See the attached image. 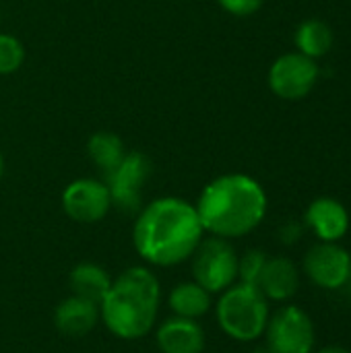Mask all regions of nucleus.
Here are the masks:
<instances>
[{"instance_id": "obj_25", "label": "nucleus", "mask_w": 351, "mask_h": 353, "mask_svg": "<svg viewBox=\"0 0 351 353\" xmlns=\"http://www.w3.org/2000/svg\"><path fill=\"white\" fill-rule=\"evenodd\" d=\"M252 353H269V350H267V347L263 345V347H257V350H254Z\"/></svg>"}, {"instance_id": "obj_9", "label": "nucleus", "mask_w": 351, "mask_h": 353, "mask_svg": "<svg viewBox=\"0 0 351 353\" xmlns=\"http://www.w3.org/2000/svg\"><path fill=\"white\" fill-rule=\"evenodd\" d=\"M112 207L110 188L97 178H79L62 192V209L77 223H97Z\"/></svg>"}, {"instance_id": "obj_10", "label": "nucleus", "mask_w": 351, "mask_h": 353, "mask_svg": "<svg viewBox=\"0 0 351 353\" xmlns=\"http://www.w3.org/2000/svg\"><path fill=\"white\" fill-rule=\"evenodd\" d=\"M304 273L323 290H341L351 277V254L337 242H319L304 256Z\"/></svg>"}, {"instance_id": "obj_3", "label": "nucleus", "mask_w": 351, "mask_h": 353, "mask_svg": "<svg viewBox=\"0 0 351 353\" xmlns=\"http://www.w3.org/2000/svg\"><path fill=\"white\" fill-rule=\"evenodd\" d=\"M161 306V285L149 267H128L114 277L99 304L106 329L124 341L147 337L157 323Z\"/></svg>"}, {"instance_id": "obj_18", "label": "nucleus", "mask_w": 351, "mask_h": 353, "mask_svg": "<svg viewBox=\"0 0 351 353\" xmlns=\"http://www.w3.org/2000/svg\"><path fill=\"white\" fill-rule=\"evenodd\" d=\"M296 46L300 54L308 58L325 56L333 46V31L327 23L319 19H308L296 31Z\"/></svg>"}, {"instance_id": "obj_16", "label": "nucleus", "mask_w": 351, "mask_h": 353, "mask_svg": "<svg viewBox=\"0 0 351 353\" xmlns=\"http://www.w3.org/2000/svg\"><path fill=\"white\" fill-rule=\"evenodd\" d=\"M112 281L114 277L97 263H79L68 275L72 294L85 300H91L95 304H101Z\"/></svg>"}, {"instance_id": "obj_7", "label": "nucleus", "mask_w": 351, "mask_h": 353, "mask_svg": "<svg viewBox=\"0 0 351 353\" xmlns=\"http://www.w3.org/2000/svg\"><path fill=\"white\" fill-rule=\"evenodd\" d=\"M151 176V161L145 153H126L120 165L108 174V188L112 205L124 213H139L143 207V188Z\"/></svg>"}, {"instance_id": "obj_15", "label": "nucleus", "mask_w": 351, "mask_h": 353, "mask_svg": "<svg viewBox=\"0 0 351 353\" xmlns=\"http://www.w3.org/2000/svg\"><path fill=\"white\" fill-rule=\"evenodd\" d=\"M168 306L174 316L199 321L205 316L213 306V294H209L205 288H201L197 281H182L172 288L168 296Z\"/></svg>"}, {"instance_id": "obj_17", "label": "nucleus", "mask_w": 351, "mask_h": 353, "mask_svg": "<svg viewBox=\"0 0 351 353\" xmlns=\"http://www.w3.org/2000/svg\"><path fill=\"white\" fill-rule=\"evenodd\" d=\"M87 153L91 157V161L108 176L110 172H114L120 161L124 159L126 151H124V143L118 134L110 132V130H101L95 132L89 143H87Z\"/></svg>"}, {"instance_id": "obj_4", "label": "nucleus", "mask_w": 351, "mask_h": 353, "mask_svg": "<svg viewBox=\"0 0 351 353\" xmlns=\"http://www.w3.org/2000/svg\"><path fill=\"white\" fill-rule=\"evenodd\" d=\"M269 316V300L261 294V290L240 281L221 292L215 306L219 329L230 339L240 343H250L263 337Z\"/></svg>"}, {"instance_id": "obj_19", "label": "nucleus", "mask_w": 351, "mask_h": 353, "mask_svg": "<svg viewBox=\"0 0 351 353\" xmlns=\"http://www.w3.org/2000/svg\"><path fill=\"white\" fill-rule=\"evenodd\" d=\"M267 252L259 248L246 250L242 256H238V281L246 285H259L261 273L267 265Z\"/></svg>"}, {"instance_id": "obj_20", "label": "nucleus", "mask_w": 351, "mask_h": 353, "mask_svg": "<svg viewBox=\"0 0 351 353\" xmlns=\"http://www.w3.org/2000/svg\"><path fill=\"white\" fill-rule=\"evenodd\" d=\"M23 60H25L23 43L10 33H0V74L17 72L23 66Z\"/></svg>"}, {"instance_id": "obj_12", "label": "nucleus", "mask_w": 351, "mask_h": 353, "mask_svg": "<svg viewBox=\"0 0 351 353\" xmlns=\"http://www.w3.org/2000/svg\"><path fill=\"white\" fill-rule=\"evenodd\" d=\"M99 321H101L99 304L85 300L81 296H74V294L64 298L54 310L56 329L64 337H70V339L85 337L87 333H91L97 327Z\"/></svg>"}, {"instance_id": "obj_5", "label": "nucleus", "mask_w": 351, "mask_h": 353, "mask_svg": "<svg viewBox=\"0 0 351 353\" xmlns=\"http://www.w3.org/2000/svg\"><path fill=\"white\" fill-rule=\"evenodd\" d=\"M192 281L209 294H221L238 281V252L230 240L209 236L203 238L190 256Z\"/></svg>"}, {"instance_id": "obj_8", "label": "nucleus", "mask_w": 351, "mask_h": 353, "mask_svg": "<svg viewBox=\"0 0 351 353\" xmlns=\"http://www.w3.org/2000/svg\"><path fill=\"white\" fill-rule=\"evenodd\" d=\"M319 79V66L314 58L300 52L279 56L269 68V87L281 99H302L306 97Z\"/></svg>"}, {"instance_id": "obj_11", "label": "nucleus", "mask_w": 351, "mask_h": 353, "mask_svg": "<svg viewBox=\"0 0 351 353\" xmlns=\"http://www.w3.org/2000/svg\"><path fill=\"white\" fill-rule=\"evenodd\" d=\"M155 343L161 353H203L207 339L199 321L172 314L155 329Z\"/></svg>"}, {"instance_id": "obj_21", "label": "nucleus", "mask_w": 351, "mask_h": 353, "mask_svg": "<svg viewBox=\"0 0 351 353\" xmlns=\"http://www.w3.org/2000/svg\"><path fill=\"white\" fill-rule=\"evenodd\" d=\"M217 2L223 10H228L234 17H250L263 6V0H217Z\"/></svg>"}, {"instance_id": "obj_14", "label": "nucleus", "mask_w": 351, "mask_h": 353, "mask_svg": "<svg viewBox=\"0 0 351 353\" xmlns=\"http://www.w3.org/2000/svg\"><path fill=\"white\" fill-rule=\"evenodd\" d=\"M257 288L269 302H288L300 288V271L292 259L271 256L267 259Z\"/></svg>"}, {"instance_id": "obj_13", "label": "nucleus", "mask_w": 351, "mask_h": 353, "mask_svg": "<svg viewBox=\"0 0 351 353\" xmlns=\"http://www.w3.org/2000/svg\"><path fill=\"white\" fill-rule=\"evenodd\" d=\"M304 221L321 242H337L350 230L348 209L339 201L329 196H321L312 201L310 207L306 209Z\"/></svg>"}, {"instance_id": "obj_6", "label": "nucleus", "mask_w": 351, "mask_h": 353, "mask_svg": "<svg viewBox=\"0 0 351 353\" xmlns=\"http://www.w3.org/2000/svg\"><path fill=\"white\" fill-rule=\"evenodd\" d=\"M265 347L269 353H312L314 352V323L306 310L288 304L269 316L265 329Z\"/></svg>"}, {"instance_id": "obj_23", "label": "nucleus", "mask_w": 351, "mask_h": 353, "mask_svg": "<svg viewBox=\"0 0 351 353\" xmlns=\"http://www.w3.org/2000/svg\"><path fill=\"white\" fill-rule=\"evenodd\" d=\"M312 353H351L350 350H345V347H341V345H329V347H323V350H319V352H312Z\"/></svg>"}, {"instance_id": "obj_22", "label": "nucleus", "mask_w": 351, "mask_h": 353, "mask_svg": "<svg viewBox=\"0 0 351 353\" xmlns=\"http://www.w3.org/2000/svg\"><path fill=\"white\" fill-rule=\"evenodd\" d=\"M302 234H304V225L298 221H288L279 228V240L285 246H294L296 242H300Z\"/></svg>"}, {"instance_id": "obj_2", "label": "nucleus", "mask_w": 351, "mask_h": 353, "mask_svg": "<svg viewBox=\"0 0 351 353\" xmlns=\"http://www.w3.org/2000/svg\"><path fill=\"white\" fill-rule=\"evenodd\" d=\"M197 213L205 234L236 240L254 232L267 215L263 186L246 174H225L211 180L199 201Z\"/></svg>"}, {"instance_id": "obj_1", "label": "nucleus", "mask_w": 351, "mask_h": 353, "mask_svg": "<svg viewBox=\"0 0 351 353\" xmlns=\"http://www.w3.org/2000/svg\"><path fill=\"white\" fill-rule=\"evenodd\" d=\"M203 238L197 207L178 196H161L141 207L132 228V246L151 267H176L190 261Z\"/></svg>"}, {"instance_id": "obj_24", "label": "nucleus", "mask_w": 351, "mask_h": 353, "mask_svg": "<svg viewBox=\"0 0 351 353\" xmlns=\"http://www.w3.org/2000/svg\"><path fill=\"white\" fill-rule=\"evenodd\" d=\"M2 174H4V157H2V151H0V180H2Z\"/></svg>"}]
</instances>
